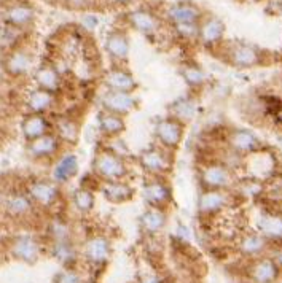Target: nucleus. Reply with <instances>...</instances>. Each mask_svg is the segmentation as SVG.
I'll list each match as a JSON object with an SVG mask.
<instances>
[{"mask_svg":"<svg viewBox=\"0 0 282 283\" xmlns=\"http://www.w3.org/2000/svg\"><path fill=\"white\" fill-rule=\"evenodd\" d=\"M93 170L96 177H99L104 182L125 180L128 175V164L125 161V156H121L113 148H104L94 156Z\"/></svg>","mask_w":282,"mask_h":283,"instance_id":"nucleus-1","label":"nucleus"},{"mask_svg":"<svg viewBox=\"0 0 282 283\" xmlns=\"http://www.w3.org/2000/svg\"><path fill=\"white\" fill-rule=\"evenodd\" d=\"M169 151L164 146L147 148L139 154V165L152 177H166L172 170V156Z\"/></svg>","mask_w":282,"mask_h":283,"instance_id":"nucleus-2","label":"nucleus"},{"mask_svg":"<svg viewBox=\"0 0 282 283\" xmlns=\"http://www.w3.org/2000/svg\"><path fill=\"white\" fill-rule=\"evenodd\" d=\"M155 136L166 150H176L183 140V121L174 117L159 119L155 127Z\"/></svg>","mask_w":282,"mask_h":283,"instance_id":"nucleus-3","label":"nucleus"},{"mask_svg":"<svg viewBox=\"0 0 282 283\" xmlns=\"http://www.w3.org/2000/svg\"><path fill=\"white\" fill-rule=\"evenodd\" d=\"M200 182L206 189H223L233 182V175L228 165L220 163H209L200 169Z\"/></svg>","mask_w":282,"mask_h":283,"instance_id":"nucleus-4","label":"nucleus"},{"mask_svg":"<svg viewBox=\"0 0 282 283\" xmlns=\"http://www.w3.org/2000/svg\"><path fill=\"white\" fill-rule=\"evenodd\" d=\"M166 18L169 21L179 25V24H200L203 21V10L193 2L188 0H182V2L172 3L168 11H166Z\"/></svg>","mask_w":282,"mask_h":283,"instance_id":"nucleus-5","label":"nucleus"},{"mask_svg":"<svg viewBox=\"0 0 282 283\" xmlns=\"http://www.w3.org/2000/svg\"><path fill=\"white\" fill-rule=\"evenodd\" d=\"M144 197L150 204V207H164L171 201L172 191L164 177H152L144 185Z\"/></svg>","mask_w":282,"mask_h":283,"instance_id":"nucleus-6","label":"nucleus"},{"mask_svg":"<svg viewBox=\"0 0 282 283\" xmlns=\"http://www.w3.org/2000/svg\"><path fill=\"white\" fill-rule=\"evenodd\" d=\"M102 107L107 112L125 117V115L131 113L137 107V100L132 95V93L112 91V89H108L104 94V97H102Z\"/></svg>","mask_w":282,"mask_h":283,"instance_id":"nucleus-7","label":"nucleus"},{"mask_svg":"<svg viewBox=\"0 0 282 283\" xmlns=\"http://www.w3.org/2000/svg\"><path fill=\"white\" fill-rule=\"evenodd\" d=\"M223 35H225V25L220 21L219 18L215 16H207L203 18V21L200 23V40L204 47L214 48L217 45H220L223 40Z\"/></svg>","mask_w":282,"mask_h":283,"instance_id":"nucleus-8","label":"nucleus"},{"mask_svg":"<svg viewBox=\"0 0 282 283\" xmlns=\"http://www.w3.org/2000/svg\"><path fill=\"white\" fill-rule=\"evenodd\" d=\"M61 139L54 136V134H45V136L38 137L35 140H30L27 145V153L35 159H47L54 156L59 150Z\"/></svg>","mask_w":282,"mask_h":283,"instance_id":"nucleus-9","label":"nucleus"},{"mask_svg":"<svg viewBox=\"0 0 282 283\" xmlns=\"http://www.w3.org/2000/svg\"><path fill=\"white\" fill-rule=\"evenodd\" d=\"M105 51L112 61L118 64L125 62L129 54V37L123 30H112L105 40Z\"/></svg>","mask_w":282,"mask_h":283,"instance_id":"nucleus-10","label":"nucleus"},{"mask_svg":"<svg viewBox=\"0 0 282 283\" xmlns=\"http://www.w3.org/2000/svg\"><path fill=\"white\" fill-rule=\"evenodd\" d=\"M105 86L112 91H123L134 93L137 88V81L134 80L131 72H128L123 67H112L105 73Z\"/></svg>","mask_w":282,"mask_h":283,"instance_id":"nucleus-11","label":"nucleus"},{"mask_svg":"<svg viewBox=\"0 0 282 283\" xmlns=\"http://www.w3.org/2000/svg\"><path fill=\"white\" fill-rule=\"evenodd\" d=\"M128 21L132 25L134 29L142 32L145 35H153L156 34L161 27V21H159V18L155 15V13H152L149 10H136L129 13V16H128Z\"/></svg>","mask_w":282,"mask_h":283,"instance_id":"nucleus-12","label":"nucleus"},{"mask_svg":"<svg viewBox=\"0 0 282 283\" xmlns=\"http://www.w3.org/2000/svg\"><path fill=\"white\" fill-rule=\"evenodd\" d=\"M57 194H59V189H57L56 182L37 180L29 185V196L43 207H50L57 199Z\"/></svg>","mask_w":282,"mask_h":283,"instance_id":"nucleus-13","label":"nucleus"},{"mask_svg":"<svg viewBox=\"0 0 282 283\" xmlns=\"http://www.w3.org/2000/svg\"><path fill=\"white\" fill-rule=\"evenodd\" d=\"M50 121L43 117V113H30L24 118L21 129L26 140H35L38 137L45 136V134L50 132Z\"/></svg>","mask_w":282,"mask_h":283,"instance_id":"nucleus-14","label":"nucleus"},{"mask_svg":"<svg viewBox=\"0 0 282 283\" xmlns=\"http://www.w3.org/2000/svg\"><path fill=\"white\" fill-rule=\"evenodd\" d=\"M30 67H32V54L27 49L18 48L6 56L5 69H6V72L11 75H15V76L24 75L29 72Z\"/></svg>","mask_w":282,"mask_h":283,"instance_id":"nucleus-15","label":"nucleus"},{"mask_svg":"<svg viewBox=\"0 0 282 283\" xmlns=\"http://www.w3.org/2000/svg\"><path fill=\"white\" fill-rule=\"evenodd\" d=\"M102 192L107 197V201L113 204L128 202L134 196V189L131 188L129 183H126L125 180H113V182H104L102 186Z\"/></svg>","mask_w":282,"mask_h":283,"instance_id":"nucleus-16","label":"nucleus"},{"mask_svg":"<svg viewBox=\"0 0 282 283\" xmlns=\"http://www.w3.org/2000/svg\"><path fill=\"white\" fill-rule=\"evenodd\" d=\"M98 121H99V129L105 137H112V139L118 137L120 134H123L126 129V123L123 117L107 110L101 112Z\"/></svg>","mask_w":282,"mask_h":283,"instance_id":"nucleus-17","label":"nucleus"},{"mask_svg":"<svg viewBox=\"0 0 282 283\" xmlns=\"http://www.w3.org/2000/svg\"><path fill=\"white\" fill-rule=\"evenodd\" d=\"M77 172H78V159H77V156L72 153L64 154L62 158H59L53 169V182L66 183L77 175Z\"/></svg>","mask_w":282,"mask_h":283,"instance_id":"nucleus-18","label":"nucleus"},{"mask_svg":"<svg viewBox=\"0 0 282 283\" xmlns=\"http://www.w3.org/2000/svg\"><path fill=\"white\" fill-rule=\"evenodd\" d=\"M5 21L8 25H11V27L23 29L34 21V10H32L29 5H24V3L11 5L10 8L5 11Z\"/></svg>","mask_w":282,"mask_h":283,"instance_id":"nucleus-19","label":"nucleus"},{"mask_svg":"<svg viewBox=\"0 0 282 283\" xmlns=\"http://www.w3.org/2000/svg\"><path fill=\"white\" fill-rule=\"evenodd\" d=\"M228 202V196L222 189H206L200 197V210L203 213H217Z\"/></svg>","mask_w":282,"mask_h":283,"instance_id":"nucleus-20","label":"nucleus"},{"mask_svg":"<svg viewBox=\"0 0 282 283\" xmlns=\"http://www.w3.org/2000/svg\"><path fill=\"white\" fill-rule=\"evenodd\" d=\"M35 81H37L38 88L47 89L50 93H56L61 86V75L56 70V67L45 64V66L37 69Z\"/></svg>","mask_w":282,"mask_h":283,"instance_id":"nucleus-21","label":"nucleus"},{"mask_svg":"<svg viewBox=\"0 0 282 283\" xmlns=\"http://www.w3.org/2000/svg\"><path fill=\"white\" fill-rule=\"evenodd\" d=\"M108 253H110V245H108V240L104 237L96 236L91 240H88L85 247V256L89 259L99 264V262L105 261L108 258Z\"/></svg>","mask_w":282,"mask_h":283,"instance_id":"nucleus-22","label":"nucleus"},{"mask_svg":"<svg viewBox=\"0 0 282 283\" xmlns=\"http://www.w3.org/2000/svg\"><path fill=\"white\" fill-rule=\"evenodd\" d=\"M13 255L18 256L19 259H24L27 262H32L37 259L38 256V245L37 242L29 236L18 237L13 243Z\"/></svg>","mask_w":282,"mask_h":283,"instance_id":"nucleus-23","label":"nucleus"},{"mask_svg":"<svg viewBox=\"0 0 282 283\" xmlns=\"http://www.w3.org/2000/svg\"><path fill=\"white\" fill-rule=\"evenodd\" d=\"M230 61L238 67H251L258 62V53L252 47L238 45L230 51Z\"/></svg>","mask_w":282,"mask_h":283,"instance_id":"nucleus-24","label":"nucleus"},{"mask_svg":"<svg viewBox=\"0 0 282 283\" xmlns=\"http://www.w3.org/2000/svg\"><path fill=\"white\" fill-rule=\"evenodd\" d=\"M54 93H50L47 89L38 88L35 91H32L27 97V107L32 110V113H43L48 108H51L54 102Z\"/></svg>","mask_w":282,"mask_h":283,"instance_id":"nucleus-25","label":"nucleus"},{"mask_svg":"<svg viewBox=\"0 0 282 283\" xmlns=\"http://www.w3.org/2000/svg\"><path fill=\"white\" fill-rule=\"evenodd\" d=\"M230 145H231L236 151L249 153V151L257 150L258 140L252 132L242 129V131H234L231 134V137H230Z\"/></svg>","mask_w":282,"mask_h":283,"instance_id":"nucleus-26","label":"nucleus"},{"mask_svg":"<svg viewBox=\"0 0 282 283\" xmlns=\"http://www.w3.org/2000/svg\"><path fill=\"white\" fill-rule=\"evenodd\" d=\"M142 224H144V229L147 231L149 234H156L159 233L164 224H166V215L164 212L159 209V207H152L149 209L144 213L142 216Z\"/></svg>","mask_w":282,"mask_h":283,"instance_id":"nucleus-27","label":"nucleus"},{"mask_svg":"<svg viewBox=\"0 0 282 283\" xmlns=\"http://www.w3.org/2000/svg\"><path fill=\"white\" fill-rule=\"evenodd\" d=\"M5 207L13 216H23L30 210V199L26 194H19V192H16V194H13L6 199Z\"/></svg>","mask_w":282,"mask_h":283,"instance_id":"nucleus-28","label":"nucleus"},{"mask_svg":"<svg viewBox=\"0 0 282 283\" xmlns=\"http://www.w3.org/2000/svg\"><path fill=\"white\" fill-rule=\"evenodd\" d=\"M56 132H57V137L62 142L75 143L77 137H78V124H77L74 119H69V118L59 119L56 124Z\"/></svg>","mask_w":282,"mask_h":283,"instance_id":"nucleus-29","label":"nucleus"},{"mask_svg":"<svg viewBox=\"0 0 282 283\" xmlns=\"http://www.w3.org/2000/svg\"><path fill=\"white\" fill-rule=\"evenodd\" d=\"M278 274V269L276 266L273 264L271 261H260L257 266L254 267V272H252V277L257 283H270L271 280H274Z\"/></svg>","mask_w":282,"mask_h":283,"instance_id":"nucleus-30","label":"nucleus"},{"mask_svg":"<svg viewBox=\"0 0 282 283\" xmlns=\"http://www.w3.org/2000/svg\"><path fill=\"white\" fill-rule=\"evenodd\" d=\"M172 117L180 121L191 119L195 117V104L188 99H179L172 105Z\"/></svg>","mask_w":282,"mask_h":283,"instance_id":"nucleus-31","label":"nucleus"},{"mask_svg":"<svg viewBox=\"0 0 282 283\" xmlns=\"http://www.w3.org/2000/svg\"><path fill=\"white\" fill-rule=\"evenodd\" d=\"M74 204L80 212H89L94 205V194L91 189L80 188L74 194Z\"/></svg>","mask_w":282,"mask_h":283,"instance_id":"nucleus-32","label":"nucleus"},{"mask_svg":"<svg viewBox=\"0 0 282 283\" xmlns=\"http://www.w3.org/2000/svg\"><path fill=\"white\" fill-rule=\"evenodd\" d=\"M182 76L190 86H201L206 83V75H204L203 70L198 66H195V64L185 66L182 70Z\"/></svg>","mask_w":282,"mask_h":283,"instance_id":"nucleus-33","label":"nucleus"},{"mask_svg":"<svg viewBox=\"0 0 282 283\" xmlns=\"http://www.w3.org/2000/svg\"><path fill=\"white\" fill-rule=\"evenodd\" d=\"M261 229H263V233H266V234L281 236L282 234V220L274 218V216L265 218L263 223H261Z\"/></svg>","mask_w":282,"mask_h":283,"instance_id":"nucleus-34","label":"nucleus"},{"mask_svg":"<svg viewBox=\"0 0 282 283\" xmlns=\"http://www.w3.org/2000/svg\"><path fill=\"white\" fill-rule=\"evenodd\" d=\"M261 247H263V242H261V239H258L257 236L247 237V239L242 242V248H244V252L247 253H257Z\"/></svg>","mask_w":282,"mask_h":283,"instance_id":"nucleus-35","label":"nucleus"},{"mask_svg":"<svg viewBox=\"0 0 282 283\" xmlns=\"http://www.w3.org/2000/svg\"><path fill=\"white\" fill-rule=\"evenodd\" d=\"M57 283H80V279H78V275L74 272H64L59 275Z\"/></svg>","mask_w":282,"mask_h":283,"instance_id":"nucleus-36","label":"nucleus"},{"mask_svg":"<svg viewBox=\"0 0 282 283\" xmlns=\"http://www.w3.org/2000/svg\"><path fill=\"white\" fill-rule=\"evenodd\" d=\"M273 113H274V118H276V119L279 121V123L282 124V104H279V105L274 107Z\"/></svg>","mask_w":282,"mask_h":283,"instance_id":"nucleus-37","label":"nucleus"},{"mask_svg":"<svg viewBox=\"0 0 282 283\" xmlns=\"http://www.w3.org/2000/svg\"><path fill=\"white\" fill-rule=\"evenodd\" d=\"M5 202H6V199H5V196L0 192V205H5Z\"/></svg>","mask_w":282,"mask_h":283,"instance_id":"nucleus-38","label":"nucleus"},{"mask_svg":"<svg viewBox=\"0 0 282 283\" xmlns=\"http://www.w3.org/2000/svg\"><path fill=\"white\" fill-rule=\"evenodd\" d=\"M118 3H132L134 0H117Z\"/></svg>","mask_w":282,"mask_h":283,"instance_id":"nucleus-39","label":"nucleus"},{"mask_svg":"<svg viewBox=\"0 0 282 283\" xmlns=\"http://www.w3.org/2000/svg\"><path fill=\"white\" fill-rule=\"evenodd\" d=\"M281 259H282V253H281Z\"/></svg>","mask_w":282,"mask_h":283,"instance_id":"nucleus-40","label":"nucleus"}]
</instances>
